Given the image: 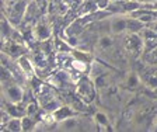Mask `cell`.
I'll use <instances>...</instances> for the list:
<instances>
[{
	"label": "cell",
	"instance_id": "1",
	"mask_svg": "<svg viewBox=\"0 0 157 132\" xmlns=\"http://www.w3.org/2000/svg\"><path fill=\"white\" fill-rule=\"evenodd\" d=\"M2 89H3V97L4 100L9 101V104H20V103L24 100V90L16 84V83H4L2 84Z\"/></svg>",
	"mask_w": 157,
	"mask_h": 132
},
{
	"label": "cell",
	"instance_id": "2",
	"mask_svg": "<svg viewBox=\"0 0 157 132\" xmlns=\"http://www.w3.org/2000/svg\"><path fill=\"white\" fill-rule=\"evenodd\" d=\"M33 35L35 40L41 41V42H45V41H48L51 38L52 30L49 28V25L44 20H39L33 28Z\"/></svg>",
	"mask_w": 157,
	"mask_h": 132
},
{
	"label": "cell",
	"instance_id": "3",
	"mask_svg": "<svg viewBox=\"0 0 157 132\" xmlns=\"http://www.w3.org/2000/svg\"><path fill=\"white\" fill-rule=\"evenodd\" d=\"M144 40L142 38L140 34L129 33L126 37V48L133 53H140L144 49Z\"/></svg>",
	"mask_w": 157,
	"mask_h": 132
},
{
	"label": "cell",
	"instance_id": "4",
	"mask_svg": "<svg viewBox=\"0 0 157 132\" xmlns=\"http://www.w3.org/2000/svg\"><path fill=\"white\" fill-rule=\"evenodd\" d=\"M94 84H91V82L90 80H82V82L78 83L77 86V94L78 97L82 100H84L86 103L90 101V100L93 99V94H94Z\"/></svg>",
	"mask_w": 157,
	"mask_h": 132
},
{
	"label": "cell",
	"instance_id": "5",
	"mask_svg": "<svg viewBox=\"0 0 157 132\" xmlns=\"http://www.w3.org/2000/svg\"><path fill=\"white\" fill-rule=\"evenodd\" d=\"M109 30L112 35H119L128 31V17H112L111 23H109Z\"/></svg>",
	"mask_w": 157,
	"mask_h": 132
},
{
	"label": "cell",
	"instance_id": "6",
	"mask_svg": "<svg viewBox=\"0 0 157 132\" xmlns=\"http://www.w3.org/2000/svg\"><path fill=\"white\" fill-rule=\"evenodd\" d=\"M77 115V111H75L73 108H70L69 106H60L52 112V118L56 122H60L63 119L69 118V117H75Z\"/></svg>",
	"mask_w": 157,
	"mask_h": 132
},
{
	"label": "cell",
	"instance_id": "7",
	"mask_svg": "<svg viewBox=\"0 0 157 132\" xmlns=\"http://www.w3.org/2000/svg\"><path fill=\"white\" fill-rule=\"evenodd\" d=\"M27 7L28 4L24 2V0H17L16 3L11 6V14H10V18L11 20H21L24 16H25V11H27Z\"/></svg>",
	"mask_w": 157,
	"mask_h": 132
},
{
	"label": "cell",
	"instance_id": "8",
	"mask_svg": "<svg viewBox=\"0 0 157 132\" xmlns=\"http://www.w3.org/2000/svg\"><path fill=\"white\" fill-rule=\"evenodd\" d=\"M17 62H18V66L21 68V70L24 72V75L28 77L34 76V66H33V60L29 59L27 55H21L20 58H17Z\"/></svg>",
	"mask_w": 157,
	"mask_h": 132
},
{
	"label": "cell",
	"instance_id": "9",
	"mask_svg": "<svg viewBox=\"0 0 157 132\" xmlns=\"http://www.w3.org/2000/svg\"><path fill=\"white\" fill-rule=\"evenodd\" d=\"M146 24L142 20H139L137 17H128V33H133V34H140V31L143 30Z\"/></svg>",
	"mask_w": 157,
	"mask_h": 132
},
{
	"label": "cell",
	"instance_id": "10",
	"mask_svg": "<svg viewBox=\"0 0 157 132\" xmlns=\"http://www.w3.org/2000/svg\"><path fill=\"white\" fill-rule=\"evenodd\" d=\"M59 125L63 131H77L80 128V121H78V117H69V118L63 119V121L59 122Z\"/></svg>",
	"mask_w": 157,
	"mask_h": 132
},
{
	"label": "cell",
	"instance_id": "11",
	"mask_svg": "<svg viewBox=\"0 0 157 132\" xmlns=\"http://www.w3.org/2000/svg\"><path fill=\"white\" fill-rule=\"evenodd\" d=\"M94 86L95 89L98 90H104L107 87L111 86V82H109V76H108L107 73H101V75H98V76L94 77Z\"/></svg>",
	"mask_w": 157,
	"mask_h": 132
},
{
	"label": "cell",
	"instance_id": "12",
	"mask_svg": "<svg viewBox=\"0 0 157 132\" xmlns=\"http://www.w3.org/2000/svg\"><path fill=\"white\" fill-rule=\"evenodd\" d=\"M4 128L7 129V131H13V132H20L23 131V122H21V117H11L10 118V121L6 124V126ZM2 128V129H4Z\"/></svg>",
	"mask_w": 157,
	"mask_h": 132
},
{
	"label": "cell",
	"instance_id": "13",
	"mask_svg": "<svg viewBox=\"0 0 157 132\" xmlns=\"http://www.w3.org/2000/svg\"><path fill=\"white\" fill-rule=\"evenodd\" d=\"M11 34H13L11 23H10V20H7V17L3 16V18H2V37H3V41L10 38Z\"/></svg>",
	"mask_w": 157,
	"mask_h": 132
},
{
	"label": "cell",
	"instance_id": "14",
	"mask_svg": "<svg viewBox=\"0 0 157 132\" xmlns=\"http://www.w3.org/2000/svg\"><path fill=\"white\" fill-rule=\"evenodd\" d=\"M94 121L98 126H104V128L109 129V119H108V115L102 111H97L94 114Z\"/></svg>",
	"mask_w": 157,
	"mask_h": 132
},
{
	"label": "cell",
	"instance_id": "15",
	"mask_svg": "<svg viewBox=\"0 0 157 132\" xmlns=\"http://www.w3.org/2000/svg\"><path fill=\"white\" fill-rule=\"evenodd\" d=\"M128 87H131V89H136L139 86V83H140V79H139V75L136 72H131L128 73L126 76V80H125Z\"/></svg>",
	"mask_w": 157,
	"mask_h": 132
},
{
	"label": "cell",
	"instance_id": "16",
	"mask_svg": "<svg viewBox=\"0 0 157 132\" xmlns=\"http://www.w3.org/2000/svg\"><path fill=\"white\" fill-rule=\"evenodd\" d=\"M112 45H114V38H112V35H101L100 37V40H98V46H100L102 51L109 49Z\"/></svg>",
	"mask_w": 157,
	"mask_h": 132
},
{
	"label": "cell",
	"instance_id": "17",
	"mask_svg": "<svg viewBox=\"0 0 157 132\" xmlns=\"http://www.w3.org/2000/svg\"><path fill=\"white\" fill-rule=\"evenodd\" d=\"M70 53H72V56L75 58V59H77V60H82V62H86V63L91 62V55H90L88 52H83V51H75L73 49Z\"/></svg>",
	"mask_w": 157,
	"mask_h": 132
},
{
	"label": "cell",
	"instance_id": "18",
	"mask_svg": "<svg viewBox=\"0 0 157 132\" xmlns=\"http://www.w3.org/2000/svg\"><path fill=\"white\" fill-rule=\"evenodd\" d=\"M21 122H23V131H33L34 126H35L34 117L24 115V117H21Z\"/></svg>",
	"mask_w": 157,
	"mask_h": 132
},
{
	"label": "cell",
	"instance_id": "19",
	"mask_svg": "<svg viewBox=\"0 0 157 132\" xmlns=\"http://www.w3.org/2000/svg\"><path fill=\"white\" fill-rule=\"evenodd\" d=\"M144 59L149 63H157V45L154 48L147 49V53L144 55Z\"/></svg>",
	"mask_w": 157,
	"mask_h": 132
},
{
	"label": "cell",
	"instance_id": "20",
	"mask_svg": "<svg viewBox=\"0 0 157 132\" xmlns=\"http://www.w3.org/2000/svg\"><path fill=\"white\" fill-rule=\"evenodd\" d=\"M25 115H29V117H35L38 114V104L36 103H29L28 106L25 107Z\"/></svg>",
	"mask_w": 157,
	"mask_h": 132
},
{
	"label": "cell",
	"instance_id": "21",
	"mask_svg": "<svg viewBox=\"0 0 157 132\" xmlns=\"http://www.w3.org/2000/svg\"><path fill=\"white\" fill-rule=\"evenodd\" d=\"M146 86L151 90L157 89V76L156 75H150V76L146 77Z\"/></svg>",
	"mask_w": 157,
	"mask_h": 132
},
{
	"label": "cell",
	"instance_id": "22",
	"mask_svg": "<svg viewBox=\"0 0 157 132\" xmlns=\"http://www.w3.org/2000/svg\"><path fill=\"white\" fill-rule=\"evenodd\" d=\"M109 4H111V0H97L95 2V9L105 11L109 7Z\"/></svg>",
	"mask_w": 157,
	"mask_h": 132
},
{
	"label": "cell",
	"instance_id": "23",
	"mask_svg": "<svg viewBox=\"0 0 157 132\" xmlns=\"http://www.w3.org/2000/svg\"><path fill=\"white\" fill-rule=\"evenodd\" d=\"M46 82L51 84V86H55V87H62V80L59 79L58 76H55V75H51V76L46 79Z\"/></svg>",
	"mask_w": 157,
	"mask_h": 132
},
{
	"label": "cell",
	"instance_id": "24",
	"mask_svg": "<svg viewBox=\"0 0 157 132\" xmlns=\"http://www.w3.org/2000/svg\"><path fill=\"white\" fill-rule=\"evenodd\" d=\"M149 27H151V28H153V30L157 33V20H154L153 23H150V24H149Z\"/></svg>",
	"mask_w": 157,
	"mask_h": 132
},
{
	"label": "cell",
	"instance_id": "25",
	"mask_svg": "<svg viewBox=\"0 0 157 132\" xmlns=\"http://www.w3.org/2000/svg\"><path fill=\"white\" fill-rule=\"evenodd\" d=\"M153 93H154V96L157 97V89H154V90H153Z\"/></svg>",
	"mask_w": 157,
	"mask_h": 132
},
{
	"label": "cell",
	"instance_id": "26",
	"mask_svg": "<svg viewBox=\"0 0 157 132\" xmlns=\"http://www.w3.org/2000/svg\"><path fill=\"white\" fill-rule=\"evenodd\" d=\"M111 2H122V0H111Z\"/></svg>",
	"mask_w": 157,
	"mask_h": 132
},
{
	"label": "cell",
	"instance_id": "27",
	"mask_svg": "<svg viewBox=\"0 0 157 132\" xmlns=\"http://www.w3.org/2000/svg\"><path fill=\"white\" fill-rule=\"evenodd\" d=\"M154 126H156V131H157V121H156V124H154Z\"/></svg>",
	"mask_w": 157,
	"mask_h": 132
}]
</instances>
